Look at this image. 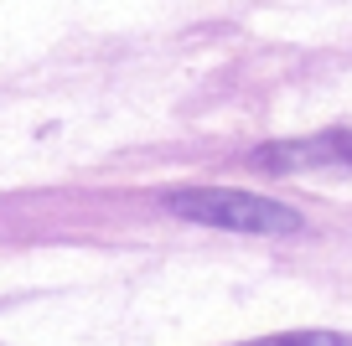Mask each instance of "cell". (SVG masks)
Here are the masks:
<instances>
[{
	"label": "cell",
	"mask_w": 352,
	"mask_h": 346,
	"mask_svg": "<svg viewBox=\"0 0 352 346\" xmlns=\"http://www.w3.org/2000/svg\"><path fill=\"white\" fill-rule=\"evenodd\" d=\"M161 207L182 222L223 227V233H296L300 212L259 192H228V186H182L166 192Z\"/></svg>",
	"instance_id": "cell-1"
},
{
	"label": "cell",
	"mask_w": 352,
	"mask_h": 346,
	"mask_svg": "<svg viewBox=\"0 0 352 346\" xmlns=\"http://www.w3.org/2000/svg\"><path fill=\"white\" fill-rule=\"evenodd\" d=\"M254 171H311V165H347L352 171V130H327L311 140H270L243 155Z\"/></svg>",
	"instance_id": "cell-2"
},
{
	"label": "cell",
	"mask_w": 352,
	"mask_h": 346,
	"mask_svg": "<svg viewBox=\"0 0 352 346\" xmlns=\"http://www.w3.org/2000/svg\"><path fill=\"white\" fill-rule=\"evenodd\" d=\"M243 346H347V341L331 331H285V336H259V341H243Z\"/></svg>",
	"instance_id": "cell-3"
}]
</instances>
